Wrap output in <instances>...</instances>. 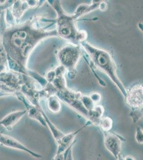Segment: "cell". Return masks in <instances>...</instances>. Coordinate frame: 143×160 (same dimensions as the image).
<instances>
[{"instance_id":"cell-1","label":"cell","mask_w":143,"mask_h":160,"mask_svg":"<svg viewBox=\"0 0 143 160\" xmlns=\"http://www.w3.org/2000/svg\"><path fill=\"white\" fill-rule=\"evenodd\" d=\"M48 20L41 17H35L26 22L19 27L14 28L9 38L10 48L19 53L18 62L27 72L28 59L32 52L40 42L50 37H58L56 29L48 31L47 28L55 24L43 25Z\"/></svg>"},{"instance_id":"cell-2","label":"cell","mask_w":143,"mask_h":160,"mask_svg":"<svg viewBox=\"0 0 143 160\" xmlns=\"http://www.w3.org/2000/svg\"><path fill=\"white\" fill-rule=\"evenodd\" d=\"M80 46L86 51L91 62L100 71L109 76L125 98L127 95V90L118 77L116 65L110 53L105 50L95 47L86 41L81 43Z\"/></svg>"},{"instance_id":"cell-3","label":"cell","mask_w":143,"mask_h":160,"mask_svg":"<svg viewBox=\"0 0 143 160\" xmlns=\"http://www.w3.org/2000/svg\"><path fill=\"white\" fill-rule=\"evenodd\" d=\"M51 7L57 13L56 20L57 33L59 37L70 41L71 43L78 45L84 42L87 38V34L85 31H79L76 27L74 15H69L62 8L59 1H48Z\"/></svg>"},{"instance_id":"cell-4","label":"cell","mask_w":143,"mask_h":160,"mask_svg":"<svg viewBox=\"0 0 143 160\" xmlns=\"http://www.w3.org/2000/svg\"><path fill=\"white\" fill-rule=\"evenodd\" d=\"M81 55V46L71 43L62 48L57 53L60 65L67 71L68 77L71 80L75 78L76 67Z\"/></svg>"},{"instance_id":"cell-5","label":"cell","mask_w":143,"mask_h":160,"mask_svg":"<svg viewBox=\"0 0 143 160\" xmlns=\"http://www.w3.org/2000/svg\"><path fill=\"white\" fill-rule=\"evenodd\" d=\"M56 96L60 100L74 109L84 118H89V111L85 109L82 102L81 98L83 96L82 93L72 91L66 88L65 89L58 91Z\"/></svg>"},{"instance_id":"cell-6","label":"cell","mask_w":143,"mask_h":160,"mask_svg":"<svg viewBox=\"0 0 143 160\" xmlns=\"http://www.w3.org/2000/svg\"><path fill=\"white\" fill-rule=\"evenodd\" d=\"M104 144L106 149L117 159L121 152L122 142L125 139L115 132H103Z\"/></svg>"},{"instance_id":"cell-7","label":"cell","mask_w":143,"mask_h":160,"mask_svg":"<svg viewBox=\"0 0 143 160\" xmlns=\"http://www.w3.org/2000/svg\"><path fill=\"white\" fill-rule=\"evenodd\" d=\"M15 95L18 99L24 104L26 108L28 117L32 119L36 120L44 127L48 128L47 123L45 122V119L42 114V112L43 110L42 108H37L35 106L31 104V102L20 91L17 92Z\"/></svg>"},{"instance_id":"cell-8","label":"cell","mask_w":143,"mask_h":160,"mask_svg":"<svg viewBox=\"0 0 143 160\" xmlns=\"http://www.w3.org/2000/svg\"><path fill=\"white\" fill-rule=\"evenodd\" d=\"M0 144L7 148L24 151L35 158H42L41 155L39 154L34 151L28 148L20 142H19L18 140L12 137L4 135L2 132H0Z\"/></svg>"},{"instance_id":"cell-9","label":"cell","mask_w":143,"mask_h":160,"mask_svg":"<svg viewBox=\"0 0 143 160\" xmlns=\"http://www.w3.org/2000/svg\"><path fill=\"white\" fill-rule=\"evenodd\" d=\"M126 104L131 109L143 108V86L136 85L127 92L125 98Z\"/></svg>"},{"instance_id":"cell-10","label":"cell","mask_w":143,"mask_h":160,"mask_svg":"<svg viewBox=\"0 0 143 160\" xmlns=\"http://www.w3.org/2000/svg\"><path fill=\"white\" fill-rule=\"evenodd\" d=\"M91 124H92L91 122L88 121L87 123L85 124L84 126H83L78 130L64 135V136L62 138L57 142V150L56 154L63 153L64 152H65L73 143L76 135L85 127H87V126H90Z\"/></svg>"},{"instance_id":"cell-11","label":"cell","mask_w":143,"mask_h":160,"mask_svg":"<svg viewBox=\"0 0 143 160\" xmlns=\"http://www.w3.org/2000/svg\"><path fill=\"white\" fill-rule=\"evenodd\" d=\"M26 114V109L15 111L9 113L0 120V127L2 126L8 131H11L13 127Z\"/></svg>"},{"instance_id":"cell-12","label":"cell","mask_w":143,"mask_h":160,"mask_svg":"<svg viewBox=\"0 0 143 160\" xmlns=\"http://www.w3.org/2000/svg\"><path fill=\"white\" fill-rule=\"evenodd\" d=\"M29 8H30V7L27 3V1H14L12 6L11 11L16 20L17 23H18V20L20 19L24 13Z\"/></svg>"},{"instance_id":"cell-13","label":"cell","mask_w":143,"mask_h":160,"mask_svg":"<svg viewBox=\"0 0 143 160\" xmlns=\"http://www.w3.org/2000/svg\"><path fill=\"white\" fill-rule=\"evenodd\" d=\"M42 114L43 115L44 118L45 119V122L47 124L48 128H49L56 142H57L65 134L59 129H58V128L53 124V123L51 122L50 120H49V118H48L47 115L45 114L44 111L42 112Z\"/></svg>"},{"instance_id":"cell-14","label":"cell","mask_w":143,"mask_h":160,"mask_svg":"<svg viewBox=\"0 0 143 160\" xmlns=\"http://www.w3.org/2000/svg\"><path fill=\"white\" fill-rule=\"evenodd\" d=\"M47 106L49 111L53 113H59L62 109L61 102L56 95H53L48 98Z\"/></svg>"},{"instance_id":"cell-15","label":"cell","mask_w":143,"mask_h":160,"mask_svg":"<svg viewBox=\"0 0 143 160\" xmlns=\"http://www.w3.org/2000/svg\"><path fill=\"white\" fill-rule=\"evenodd\" d=\"M7 65L9 71L13 73L19 74H26L25 70L22 66L18 64V62L11 57L7 53Z\"/></svg>"},{"instance_id":"cell-16","label":"cell","mask_w":143,"mask_h":160,"mask_svg":"<svg viewBox=\"0 0 143 160\" xmlns=\"http://www.w3.org/2000/svg\"><path fill=\"white\" fill-rule=\"evenodd\" d=\"M4 12V19L6 28H13L17 23L11 9L9 7L7 8Z\"/></svg>"},{"instance_id":"cell-17","label":"cell","mask_w":143,"mask_h":160,"mask_svg":"<svg viewBox=\"0 0 143 160\" xmlns=\"http://www.w3.org/2000/svg\"><path fill=\"white\" fill-rule=\"evenodd\" d=\"M7 71V53L3 44L0 46V74Z\"/></svg>"},{"instance_id":"cell-18","label":"cell","mask_w":143,"mask_h":160,"mask_svg":"<svg viewBox=\"0 0 143 160\" xmlns=\"http://www.w3.org/2000/svg\"><path fill=\"white\" fill-rule=\"evenodd\" d=\"M113 120L110 117L102 118L100 121L99 126L103 132L110 131L113 127Z\"/></svg>"},{"instance_id":"cell-19","label":"cell","mask_w":143,"mask_h":160,"mask_svg":"<svg viewBox=\"0 0 143 160\" xmlns=\"http://www.w3.org/2000/svg\"><path fill=\"white\" fill-rule=\"evenodd\" d=\"M129 117L132 119V122L135 124L143 117V108H135L131 109Z\"/></svg>"},{"instance_id":"cell-20","label":"cell","mask_w":143,"mask_h":160,"mask_svg":"<svg viewBox=\"0 0 143 160\" xmlns=\"http://www.w3.org/2000/svg\"><path fill=\"white\" fill-rule=\"evenodd\" d=\"M81 101L85 109L89 111V112L90 111H92L96 105V104L91 99L90 97L89 96L83 95L82 97Z\"/></svg>"},{"instance_id":"cell-21","label":"cell","mask_w":143,"mask_h":160,"mask_svg":"<svg viewBox=\"0 0 143 160\" xmlns=\"http://www.w3.org/2000/svg\"><path fill=\"white\" fill-rule=\"evenodd\" d=\"M75 142H76V140H74L73 143L65 152H64L63 153H59V154H56L55 155V156L53 158V160H66L67 155L69 154V151L72 148L73 146L74 145Z\"/></svg>"},{"instance_id":"cell-22","label":"cell","mask_w":143,"mask_h":160,"mask_svg":"<svg viewBox=\"0 0 143 160\" xmlns=\"http://www.w3.org/2000/svg\"><path fill=\"white\" fill-rule=\"evenodd\" d=\"M135 139L136 142L138 144H143V130L140 128L138 127L136 128Z\"/></svg>"},{"instance_id":"cell-23","label":"cell","mask_w":143,"mask_h":160,"mask_svg":"<svg viewBox=\"0 0 143 160\" xmlns=\"http://www.w3.org/2000/svg\"><path fill=\"white\" fill-rule=\"evenodd\" d=\"M91 99L93 100V102H94L96 105H97L98 102L101 100V96L100 94L98 92H93L91 94L90 96Z\"/></svg>"},{"instance_id":"cell-24","label":"cell","mask_w":143,"mask_h":160,"mask_svg":"<svg viewBox=\"0 0 143 160\" xmlns=\"http://www.w3.org/2000/svg\"><path fill=\"white\" fill-rule=\"evenodd\" d=\"M66 160H74V159H73V157L72 148V149L70 150V151H69V154L67 155Z\"/></svg>"},{"instance_id":"cell-25","label":"cell","mask_w":143,"mask_h":160,"mask_svg":"<svg viewBox=\"0 0 143 160\" xmlns=\"http://www.w3.org/2000/svg\"><path fill=\"white\" fill-rule=\"evenodd\" d=\"M125 160H136L134 157H132L131 155H128L125 158Z\"/></svg>"},{"instance_id":"cell-26","label":"cell","mask_w":143,"mask_h":160,"mask_svg":"<svg viewBox=\"0 0 143 160\" xmlns=\"http://www.w3.org/2000/svg\"><path fill=\"white\" fill-rule=\"evenodd\" d=\"M8 1H6V0H3V1H1L0 0V6H2L6 4L7 3Z\"/></svg>"},{"instance_id":"cell-27","label":"cell","mask_w":143,"mask_h":160,"mask_svg":"<svg viewBox=\"0 0 143 160\" xmlns=\"http://www.w3.org/2000/svg\"><path fill=\"white\" fill-rule=\"evenodd\" d=\"M117 160H125V158L124 157H122L121 155H120L118 157V158L116 159Z\"/></svg>"},{"instance_id":"cell-28","label":"cell","mask_w":143,"mask_h":160,"mask_svg":"<svg viewBox=\"0 0 143 160\" xmlns=\"http://www.w3.org/2000/svg\"><path fill=\"white\" fill-rule=\"evenodd\" d=\"M3 45V38L0 35V46Z\"/></svg>"},{"instance_id":"cell-29","label":"cell","mask_w":143,"mask_h":160,"mask_svg":"<svg viewBox=\"0 0 143 160\" xmlns=\"http://www.w3.org/2000/svg\"><path fill=\"white\" fill-rule=\"evenodd\" d=\"M2 11H0V18H1V15H2Z\"/></svg>"}]
</instances>
